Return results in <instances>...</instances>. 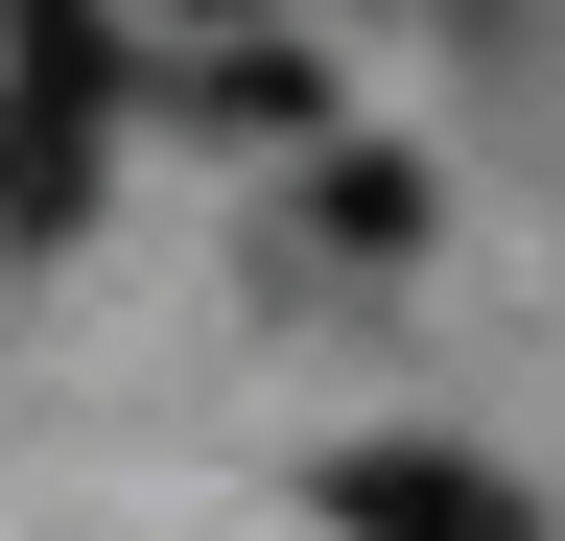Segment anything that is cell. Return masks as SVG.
Returning a JSON list of instances; mask_svg holds the SVG:
<instances>
[{
  "label": "cell",
  "mask_w": 565,
  "mask_h": 541,
  "mask_svg": "<svg viewBox=\"0 0 565 541\" xmlns=\"http://www.w3.org/2000/svg\"><path fill=\"white\" fill-rule=\"evenodd\" d=\"M330 518H353V541H519V495H471V470H424V447L330 470Z\"/></svg>",
  "instance_id": "cell-2"
},
{
  "label": "cell",
  "mask_w": 565,
  "mask_h": 541,
  "mask_svg": "<svg viewBox=\"0 0 565 541\" xmlns=\"http://www.w3.org/2000/svg\"><path fill=\"white\" fill-rule=\"evenodd\" d=\"M24 72H0V236H71L95 213V95H118V47H95V0H24Z\"/></svg>",
  "instance_id": "cell-1"
}]
</instances>
